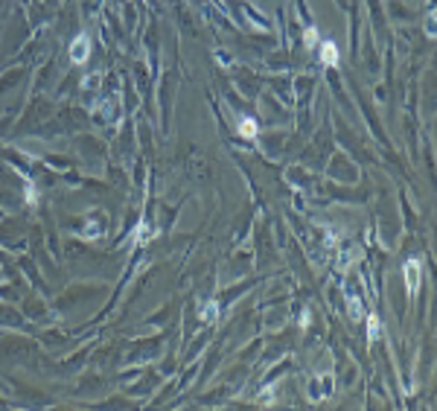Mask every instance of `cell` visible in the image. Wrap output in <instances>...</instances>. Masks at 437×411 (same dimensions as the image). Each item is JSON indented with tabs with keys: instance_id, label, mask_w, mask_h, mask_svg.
I'll return each instance as SVG.
<instances>
[{
	"instance_id": "cell-1",
	"label": "cell",
	"mask_w": 437,
	"mask_h": 411,
	"mask_svg": "<svg viewBox=\"0 0 437 411\" xmlns=\"http://www.w3.org/2000/svg\"><path fill=\"white\" fill-rule=\"evenodd\" d=\"M405 289H408V295L414 297L420 289V277H423V263L420 259H405Z\"/></svg>"
},
{
	"instance_id": "cell-2",
	"label": "cell",
	"mask_w": 437,
	"mask_h": 411,
	"mask_svg": "<svg viewBox=\"0 0 437 411\" xmlns=\"http://www.w3.org/2000/svg\"><path fill=\"white\" fill-rule=\"evenodd\" d=\"M88 55H90V38H88V32H79L70 47V62L82 64V62H88Z\"/></svg>"
},
{
	"instance_id": "cell-3",
	"label": "cell",
	"mask_w": 437,
	"mask_h": 411,
	"mask_svg": "<svg viewBox=\"0 0 437 411\" xmlns=\"http://www.w3.org/2000/svg\"><path fill=\"white\" fill-rule=\"evenodd\" d=\"M321 62L327 64V67H335V64H338V47L332 44V41H324L321 44Z\"/></svg>"
},
{
	"instance_id": "cell-4",
	"label": "cell",
	"mask_w": 437,
	"mask_h": 411,
	"mask_svg": "<svg viewBox=\"0 0 437 411\" xmlns=\"http://www.w3.org/2000/svg\"><path fill=\"white\" fill-rule=\"evenodd\" d=\"M367 339L370 341L382 339V321H379L376 315H367Z\"/></svg>"
},
{
	"instance_id": "cell-5",
	"label": "cell",
	"mask_w": 437,
	"mask_h": 411,
	"mask_svg": "<svg viewBox=\"0 0 437 411\" xmlns=\"http://www.w3.org/2000/svg\"><path fill=\"white\" fill-rule=\"evenodd\" d=\"M257 132H259V128H257V123H254L251 117H242V120H239V134H242V137H248V140H251V137H257Z\"/></svg>"
},
{
	"instance_id": "cell-6",
	"label": "cell",
	"mask_w": 437,
	"mask_h": 411,
	"mask_svg": "<svg viewBox=\"0 0 437 411\" xmlns=\"http://www.w3.org/2000/svg\"><path fill=\"white\" fill-rule=\"evenodd\" d=\"M216 315H219V306L210 301L207 306H201V321H216Z\"/></svg>"
},
{
	"instance_id": "cell-7",
	"label": "cell",
	"mask_w": 437,
	"mask_h": 411,
	"mask_svg": "<svg viewBox=\"0 0 437 411\" xmlns=\"http://www.w3.org/2000/svg\"><path fill=\"white\" fill-rule=\"evenodd\" d=\"M303 41H306V47H315V44H318V29L309 27V29L303 32Z\"/></svg>"
}]
</instances>
